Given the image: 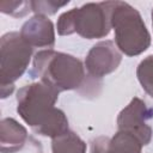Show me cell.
<instances>
[{"label":"cell","instance_id":"obj_12","mask_svg":"<svg viewBox=\"0 0 153 153\" xmlns=\"http://www.w3.org/2000/svg\"><path fill=\"white\" fill-rule=\"evenodd\" d=\"M136 75L142 88L153 98V55L147 56L139 63Z\"/></svg>","mask_w":153,"mask_h":153},{"label":"cell","instance_id":"obj_10","mask_svg":"<svg viewBox=\"0 0 153 153\" xmlns=\"http://www.w3.org/2000/svg\"><path fill=\"white\" fill-rule=\"evenodd\" d=\"M27 140V130L14 118H2L0 122L1 153H16L20 151Z\"/></svg>","mask_w":153,"mask_h":153},{"label":"cell","instance_id":"obj_5","mask_svg":"<svg viewBox=\"0 0 153 153\" xmlns=\"http://www.w3.org/2000/svg\"><path fill=\"white\" fill-rule=\"evenodd\" d=\"M32 56V47L20 32H7L0 38V86L14 85L26 71Z\"/></svg>","mask_w":153,"mask_h":153},{"label":"cell","instance_id":"obj_1","mask_svg":"<svg viewBox=\"0 0 153 153\" xmlns=\"http://www.w3.org/2000/svg\"><path fill=\"white\" fill-rule=\"evenodd\" d=\"M59 92L42 81L23 86L17 92V112L37 134L51 139L68 131L65 112L55 108Z\"/></svg>","mask_w":153,"mask_h":153},{"label":"cell","instance_id":"obj_15","mask_svg":"<svg viewBox=\"0 0 153 153\" xmlns=\"http://www.w3.org/2000/svg\"><path fill=\"white\" fill-rule=\"evenodd\" d=\"M14 90V85H4L0 86V91H1V98H6L8 97Z\"/></svg>","mask_w":153,"mask_h":153},{"label":"cell","instance_id":"obj_3","mask_svg":"<svg viewBox=\"0 0 153 153\" xmlns=\"http://www.w3.org/2000/svg\"><path fill=\"white\" fill-rule=\"evenodd\" d=\"M115 44L127 56L142 54L151 45V35L139 11L124 1H108Z\"/></svg>","mask_w":153,"mask_h":153},{"label":"cell","instance_id":"obj_2","mask_svg":"<svg viewBox=\"0 0 153 153\" xmlns=\"http://www.w3.org/2000/svg\"><path fill=\"white\" fill-rule=\"evenodd\" d=\"M30 74L59 93L79 88L86 79L85 67L79 59L53 49L39 50L35 54Z\"/></svg>","mask_w":153,"mask_h":153},{"label":"cell","instance_id":"obj_11","mask_svg":"<svg viewBox=\"0 0 153 153\" xmlns=\"http://www.w3.org/2000/svg\"><path fill=\"white\" fill-rule=\"evenodd\" d=\"M53 153H86V143L74 131L68 130L51 141Z\"/></svg>","mask_w":153,"mask_h":153},{"label":"cell","instance_id":"obj_4","mask_svg":"<svg viewBox=\"0 0 153 153\" xmlns=\"http://www.w3.org/2000/svg\"><path fill=\"white\" fill-rule=\"evenodd\" d=\"M56 27L57 33L61 36L76 32L87 39L103 38L111 30L109 4L108 1L87 2L80 7L66 11L59 17Z\"/></svg>","mask_w":153,"mask_h":153},{"label":"cell","instance_id":"obj_14","mask_svg":"<svg viewBox=\"0 0 153 153\" xmlns=\"http://www.w3.org/2000/svg\"><path fill=\"white\" fill-rule=\"evenodd\" d=\"M69 1H54V0H38V1H31V10L35 12V14H41V16H50L55 14L60 8L67 6Z\"/></svg>","mask_w":153,"mask_h":153},{"label":"cell","instance_id":"obj_16","mask_svg":"<svg viewBox=\"0 0 153 153\" xmlns=\"http://www.w3.org/2000/svg\"><path fill=\"white\" fill-rule=\"evenodd\" d=\"M152 25H153V10H152Z\"/></svg>","mask_w":153,"mask_h":153},{"label":"cell","instance_id":"obj_7","mask_svg":"<svg viewBox=\"0 0 153 153\" xmlns=\"http://www.w3.org/2000/svg\"><path fill=\"white\" fill-rule=\"evenodd\" d=\"M122 61V54L112 41L105 39L96 43L85 57V68L87 73L100 79L117 69Z\"/></svg>","mask_w":153,"mask_h":153},{"label":"cell","instance_id":"obj_9","mask_svg":"<svg viewBox=\"0 0 153 153\" xmlns=\"http://www.w3.org/2000/svg\"><path fill=\"white\" fill-rule=\"evenodd\" d=\"M142 143L130 133L117 130L112 137L100 136L92 141L91 153H141Z\"/></svg>","mask_w":153,"mask_h":153},{"label":"cell","instance_id":"obj_13","mask_svg":"<svg viewBox=\"0 0 153 153\" xmlns=\"http://www.w3.org/2000/svg\"><path fill=\"white\" fill-rule=\"evenodd\" d=\"M0 11L14 18H20L31 12V1H1Z\"/></svg>","mask_w":153,"mask_h":153},{"label":"cell","instance_id":"obj_8","mask_svg":"<svg viewBox=\"0 0 153 153\" xmlns=\"http://www.w3.org/2000/svg\"><path fill=\"white\" fill-rule=\"evenodd\" d=\"M20 35L32 48L51 49L55 44L54 24L45 16L35 14L27 19L20 29Z\"/></svg>","mask_w":153,"mask_h":153},{"label":"cell","instance_id":"obj_6","mask_svg":"<svg viewBox=\"0 0 153 153\" xmlns=\"http://www.w3.org/2000/svg\"><path fill=\"white\" fill-rule=\"evenodd\" d=\"M151 118H153V108L135 97L118 114L117 128L133 134L140 140L142 146H146L152 139V128L147 124V121Z\"/></svg>","mask_w":153,"mask_h":153}]
</instances>
